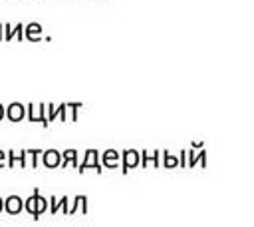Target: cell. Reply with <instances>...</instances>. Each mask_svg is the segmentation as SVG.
<instances>
[{"mask_svg": "<svg viewBox=\"0 0 254 227\" xmlns=\"http://www.w3.org/2000/svg\"><path fill=\"white\" fill-rule=\"evenodd\" d=\"M87 169H95L97 173H103V165H101V155L97 149H87L85 155H83V161H79V167H77V173H85Z\"/></svg>", "mask_w": 254, "mask_h": 227, "instance_id": "cell-1", "label": "cell"}, {"mask_svg": "<svg viewBox=\"0 0 254 227\" xmlns=\"http://www.w3.org/2000/svg\"><path fill=\"white\" fill-rule=\"evenodd\" d=\"M135 167H141V151H137L133 147L123 149L121 151V173L127 175Z\"/></svg>", "mask_w": 254, "mask_h": 227, "instance_id": "cell-2", "label": "cell"}, {"mask_svg": "<svg viewBox=\"0 0 254 227\" xmlns=\"http://www.w3.org/2000/svg\"><path fill=\"white\" fill-rule=\"evenodd\" d=\"M26 119H28V121H40L42 127L48 129L50 121H48L46 104H40V106H36V104H28V106H26Z\"/></svg>", "mask_w": 254, "mask_h": 227, "instance_id": "cell-3", "label": "cell"}, {"mask_svg": "<svg viewBox=\"0 0 254 227\" xmlns=\"http://www.w3.org/2000/svg\"><path fill=\"white\" fill-rule=\"evenodd\" d=\"M101 165L107 167V169L119 167V165H121V153H119L117 149H113V147L103 149V153H101Z\"/></svg>", "mask_w": 254, "mask_h": 227, "instance_id": "cell-4", "label": "cell"}, {"mask_svg": "<svg viewBox=\"0 0 254 227\" xmlns=\"http://www.w3.org/2000/svg\"><path fill=\"white\" fill-rule=\"evenodd\" d=\"M62 153L58 151V149H46L44 153H42V163H44V167H48V169H56V167H62Z\"/></svg>", "mask_w": 254, "mask_h": 227, "instance_id": "cell-5", "label": "cell"}, {"mask_svg": "<svg viewBox=\"0 0 254 227\" xmlns=\"http://www.w3.org/2000/svg\"><path fill=\"white\" fill-rule=\"evenodd\" d=\"M22 209H24V201H22L20 195L12 193V195H8L4 199V211L8 215H18V213H22Z\"/></svg>", "mask_w": 254, "mask_h": 227, "instance_id": "cell-6", "label": "cell"}, {"mask_svg": "<svg viewBox=\"0 0 254 227\" xmlns=\"http://www.w3.org/2000/svg\"><path fill=\"white\" fill-rule=\"evenodd\" d=\"M6 117L10 119V121H22L24 117H26V108H24V104H20V102H12V104H8V108H6Z\"/></svg>", "mask_w": 254, "mask_h": 227, "instance_id": "cell-7", "label": "cell"}, {"mask_svg": "<svg viewBox=\"0 0 254 227\" xmlns=\"http://www.w3.org/2000/svg\"><path fill=\"white\" fill-rule=\"evenodd\" d=\"M14 165H20L22 169H26V165H28V153H26V149H22L20 153L16 149H8V167H14Z\"/></svg>", "mask_w": 254, "mask_h": 227, "instance_id": "cell-8", "label": "cell"}, {"mask_svg": "<svg viewBox=\"0 0 254 227\" xmlns=\"http://www.w3.org/2000/svg\"><path fill=\"white\" fill-rule=\"evenodd\" d=\"M24 40V24H16V26H12V24H4V40L6 42H10V40Z\"/></svg>", "mask_w": 254, "mask_h": 227, "instance_id": "cell-9", "label": "cell"}, {"mask_svg": "<svg viewBox=\"0 0 254 227\" xmlns=\"http://www.w3.org/2000/svg\"><path fill=\"white\" fill-rule=\"evenodd\" d=\"M24 38L30 42H40L42 40V26L38 22H30L24 28Z\"/></svg>", "mask_w": 254, "mask_h": 227, "instance_id": "cell-10", "label": "cell"}, {"mask_svg": "<svg viewBox=\"0 0 254 227\" xmlns=\"http://www.w3.org/2000/svg\"><path fill=\"white\" fill-rule=\"evenodd\" d=\"M62 167H67V165H71V167H79V159H77V151L75 149H71V147H67V149H64L62 151Z\"/></svg>", "mask_w": 254, "mask_h": 227, "instance_id": "cell-11", "label": "cell"}, {"mask_svg": "<svg viewBox=\"0 0 254 227\" xmlns=\"http://www.w3.org/2000/svg\"><path fill=\"white\" fill-rule=\"evenodd\" d=\"M58 211H64L69 215V203H67V195H64L60 201H56V197H50V213L56 215Z\"/></svg>", "mask_w": 254, "mask_h": 227, "instance_id": "cell-12", "label": "cell"}, {"mask_svg": "<svg viewBox=\"0 0 254 227\" xmlns=\"http://www.w3.org/2000/svg\"><path fill=\"white\" fill-rule=\"evenodd\" d=\"M161 165L165 169H173V167H179V155H173L171 151L163 149L161 151Z\"/></svg>", "mask_w": 254, "mask_h": 227, "instance_id": "cell-13", "label": "cell"}, {"mask_svg": "<svg viewBox=\"0 0 254 227\" xmlns=\"http://www.w3.org/2000/svg\"><path fill=\"white\" fill-rule=\"evenodd\" d=\"M40 195H42V193H40V189L36 187V189L32 191V195L24 201V211H28L30 215H34V213H36V209H38V197H40Z\"/></svg>", "mask_w": 254, "mask_h": 227, "instance_id": "cell-14", "label": "cell"}, {"mask_svg": "<svg viewBox=\"0 0 254 227\" xmlns=\"http://www.w3.org/2000/svg\"><path fill=\"white\" fill-rule=\"evenodd\" d=\"M77 211L87 213V197H85V195H75V197H73V203H71V207H69V215H73V213H77Z\"/></svg>", "mask_w": 254, "mask_h": 227, "instance_id": "cell-15", "label": "cell"}, {"mask_svg": "<svg viewBox=\"0 0 254 227\" xmlns=\"http://www.w3.org/2000/svg\"><path fill=\"white\" fill-rule=\"evenodd\" d=\"M46 211H50V199H48V197H44V195H40V197H38V209H36V213L32 215V217H34V221H38Z\"/></svg>", "mask_w": 254, "mask_h": 227, "instance_id": "cell-16", "label": "cell"}, {"mask_svg": "<svg viewBox=\"0 0 254 227\" xmlns=\"http://www.w3.org/2000/svg\"><path fill=\"white\" fill-rule=\"evenodd\" d=\"M26 153H28V157H30V165L32 167H38V163H40V157H42V149H38V147H34V149H26Z\"/></svg>", "mask_w": 254, "mask_h": 227, "instance_id": "cell-17", "label": "cell"}, {"mask_svg": "<svg viewBox=\"0 0 254 227\" xmlns=\"http://www.w3.org/2000/svg\"><path fill=\"white\" fill-rule=\"evenodd\" d=\"M81 108V104L79 102H67V110H69V114H71V121H77V110Z\"/></svg>", "mask_w": 254, "mask_h": 227, "instance_id": "cell-18", "label": "cell"}, {"mask_svg": "<svg viewBox=\"0 0 254 227\" xmlns=\"http://www.w3.org/2000/svg\"><path fill=\"white\" fill-rule=\"evenodd\" d=\"M46 112H48V121H50V123L56 121V117H58V108H56L54 104H46Z\"/></svg>", "mask_w": 254, "mask_h": 227, "instance_id": "cell-19", "label": "cell"}, {"mask_svg": "<svg viewBox=\"0 0 254 227\" xmlns=\"http://www.w3.org/2000/svg\"><path fill=\"white\" fill-rule=\"evenodd\" d=\"M58 119L60 121H65L67 119V104H60L58 106Z\"/></svg>", "mask_w": 254, "mask_h": 227, "instance_id": "cell-20", "label": "cell"}, {"mask_svg": "<svg viewBox=\"0 0 254 227\" xmlns=\"http://www.w3.org/2000/svg\"><path fill=\"white\" fill-rule=\"evenodd\" d=\"M179 167H189V157H187V149H181L179 153Z\"/></svg>", "mask_w": 254, "mask_h": 227, "instance_id": "cell-21", "label": "cell"}, {"mask_svg": "<svg viewBox=\"0 0 254 227\" xmlns=\"http://www.w3.org/2000/svg\"><path fill=\"white\" fill-rule=\"evenodd\" d=\"M187 157H189V167H194L198 161H196V153H194V149L190 147L189 151H187Z\"/></svg>", "mask_w": 254, "mask_h": 227, "instance_id": "cell-22", "label": "cell"}, {"mask_svg": "<svg viewBox=\"0 0 254 227\" xmlns=\"http://www.w3.org/2000/svg\"><path fill=\"white\" fill-rule=\"evenodd\" d=\"M151 159H153V165H155V167H161V151H159V149H155V151L151 153Z\"/></svg>", "mask_w": 254, "mask_h": 227, "instance_id": "cell-23", "label": "cell"}, {"mask_svg": "<svg viewBox=\"0 0 254 227\" xmlns=\"http://www.w3.org/2000/svg\"><path fill=\"white\" fill-rule=\"evenodd\" d=\"M149 161H151V155H149L147 149H143V151H141V167H147Z\"/></svg>", "mask_w": 254, "mask_h": 227, "instance_id": "cell-24", "label": "cell"}, {"mask_svg": "<svg viewBox=\"0 0 254 227\" xmlns=\"http://www.w3.org/2000/svg\"><path fill=\"white\" fill-rule=\"evenodd\" d=\"M196 161L200 163V167H206V151H204V149H200V151H198Z\"/></svg>", "mask_w": 254, "mask_h": 227, "instance_id": "cell-25", "label": "cell"}, {"mask_svg": "<svg viewBox=\"0 0 254 227\" xmlns=\"http://www.w3.org/2000/svg\"><path fill=\"white\" fill-rule=\"evenodd\" d=\"M4 165H6V153H4L2 149H0V169H2Z\"/></svg>", "mask_w": 254, "mask_h": 227, "instance_id": "cell-26", "label": "cell"}, {"mask_svg": "<svg viewBox=\"0 0 254 227\" xmlns=\"http://www.w3.org/2000/svg\"><path fill=\"white\" fill-rule=\"evenodd\" d=\"M190 147H192V149H202V141H192Z\"/></svg>", "mask_w": 254, "mask_h": 227, "instance_id": "cell-27", "label": "cell"}, {"mask_svg": "<svg viewBox=\"0 0 254 227\" xmlns=\"http://www.w3.org/2000/svg\"><path fill=\"white\" fill-rule=\"evenodd\" d=\"M4 117H6V108H4L2 104H0V121H2Z\"/></svg>", "mask_w": 254, "mask_h": 227, "instance_id": "cell-28", "label": "cell"}, {"mask_svg": "<svg viewBox=\"0 0 254 227\" xmlns=\"http://www.w3.org/2000/svg\"><path fill=\"white\" fill-rule=\"evenodd\" d=\"M2 40H4V26L0 24V42H2Z\"/></svg>", "mask_w": 254, "mask_h": 227, "instance_id": "cell-29", "label": "cell"}, {"mask_svg": "<svg viewBox=\"0 0 254 227\" xmlns=\"http://www.w3.org/2000/svg\"><path fill=\"white\" fill-rule=\"evenodd\" d=\"M2 211H4V199L0 197V213H2Z\"/></svg>", "mask_w": 254, "mask_h": 227, "instance_id": "cell-30", "label": "cell"}]
</instances>
